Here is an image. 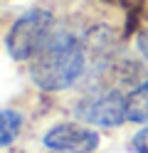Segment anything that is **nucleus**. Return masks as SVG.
<instances>
[{
	"instance_id": "obj_1",
	"label": "nucleus",
	"mask_w": 148,
	"mask_h": 153,
	"mask_svg": "<svg viewBox=\"0 0 148 153\" xmlns=\"http://www.w3.org/2000/svg\"><path fill=\"white\" fill-rule=\"evenodd\" d=\"M84 72V50L77 37L67 32L49 35L37 50L30 64V76L45 91H62L82 76Z\"/></svg>"
},
{
	"instance_id": "obj_2",
	"label": "nucleus",
	"mask_w": 148,
	"mask_h": 153,
	"mask_svg": "<svg viewBox=\"0 0 148 153\" xmlns=\"http://www.w3.org/2000/svg\"><path fill=\"white\" fill-rule=\"evenodd\" d=\"M52 35V15L47 10H30L13 25V30L7 32V52L13 59L25 62L32 59L37 50L45 45V40Z\"/></svg>"
},
{
	"instance_id": "obj_3",
	"label": "nucleus",
	"mask_w": 148,
	"mask_h": 153,
	"mask_svg": "<svg viewBox=\"0 0 148 153\" xmlns=\"http://www.w3.org/2000/svg\"><path fill=\"white\" fill-rule=\"evenodd\" d=\"M77 116L86 123H96V126H121L126 121V99L121 94L109 91L99 94V97H89L77 104Z\"/></svg>"
},
{
	"instance_id": "obj_4",
	"label": "nucleus",
	"mask_w": 148,
	"mask_h": 153,
	"mask_svg": "<svg viewBox=\"0 0 148 153\" xmlns=\"http://www.w3.org/2000/svg\"><path fill=\"white\" fill-rule=\"evenodd\" d=\"M45 146L67 153H91L99 146V136L79 123H57L45 133Z\"/></svg>"
},
{
	"instance_id": "obj_5",
	"label": "nucleus",
	"mask_w": 148,
	"mask_h": 153,
	"mask_svg": "<svg viewBox=\"0 0 148 153\" xmlns=\"http://www.w3.org/2000/svg\"><path fill=\"white\" fill-rule=\"evenodd\" d=\"M126 119L128 121H148V84L133 89L126 97Z\"/></svg>"
},
{
	"instance_id": "obj_6",
	"label": "nucleus",
	"mask_w": 148,
	"mask_h": 153,
	"mask_svg": "<svg viewBox=\"0 0 148 153\" xmlns=\"http://www.w3.org/2000/svg\"><path fill=\"white\" fill-rule=\"evenodd\" d=\"M20 128H22V116L17 111H0V148L10 146L17 138Z\"/></svg>"
},
{
	"instance_id": "obj_7",
	"label": "nucleus",
	"mask_w": 148,
	"mask_h": 153,
	"mask_svg": "<svg viewBox=\"0 0 148 153\" xmlns=\"http://www.w3.org/2000/svg\"><path fill=\"white\" fill-rule=\"evenodd\" d=\"M133 151L136 153H148V128H143L141 133H136V138H133Z\"/></svg>"
},
{
	"instance_id": "obj_8",
	"label": "nucleus",
	"mask_w": 148,
	"mask_h": 153,
	"mask_svg": "<svg viewBox=\"0 0 148 153\" xmlns=\"http://www.w3.org/2000/svg\"><path fill=\"white\" fill-rule=\"evenodd\" d=\"M138 50H141V54L146 57V62H148V30L138 32Z\"/></svg>"
}]
</instances>
